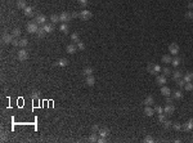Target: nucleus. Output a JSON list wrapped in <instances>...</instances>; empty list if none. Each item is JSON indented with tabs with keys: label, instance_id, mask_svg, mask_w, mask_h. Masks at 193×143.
Instances as JSON below:
<instances>
[{
	"label": "nucleus",
	"instance_id": "obj_36",
	"mask_svg": "<svg viewBox=\"0 0 193 143\" xmlns=\"http://www.w3.org/2000/svg\"><path fill=\"white\" fill-rule=\"evenodd\" d=\"M27 44H29V40H27V39H21V40H19V47L21 48L27 47Z\"/></svg>",
	"mask_w": 193,
	"mask_h": 143
},
{
	"label": "nucleus",
	"instance_id": "obj_35",
	"mask_svg": "<svg viewBox=\"0 0 193 143\" xmlns=\"http://www.w3.org/2000/svg\"><path fill=\"white\" fill-rule=\"evenodd\" d=\"M184 89H185V90H188V92L193 90V81H192V82H185V85H184Z\"/></svg>",
	"mask_w": 193,
	"mask_h": 143
},
{
	"label": "nucleus",
	"instance_id": "obj_40",
	"mask_svg": "<svg viewBox=\"0 0 193 143\" xmlns=\"http://www.w3.org/2000/svg\"><path fill=\"white\" fill-rule=\"evenodd\" d=\"M143 142L144 143H153L155 142V139H153V137H151V135H147L144 139H143Z\"/></svg>",
	"mask_w": 193,
	"mask_h": 143
},
{
	"label": "nucleus",
	"instance_id": "obj_26",
	"mask_svg": "<svg viewBox=\"0 0 193 143\" xmlns=\"http://www.w3.org/2000/svg\"><path fill=\"white\" fill-rule=\"evenodd\" d=\"M31 98H32L34 101H39V99H40V92H39V90H34V92L31 93Z\"/></svg>",
	"mask_w": 193,
	"mask_h": 143
},
{
	"label": "nucleus",
	"instance_id": "obj_6",
	"mask_svg": "<svg viewBox=\"0 0 193 143\" xmlns=\"http://www.w3.org/2000/svg\"><path fill=\"white\" fill-rule=\"evenodd\" d=\"M169 52H170V54H173V56H177L179 53V45L177 43H171L170 45H169Z\"/></svg>",
	"mask_w": 193,
	"mask_h": 143
},
{
	"label": "nucleus",
	"instance_id": "obj_9",
	"mask_svg": "<svg viewBox=\"0 0 193 143\" xmlns=\"http://www.w3.org/2000/svg\"><path fill=\"white\" fill-rule=\"evenodd\" d=\"M35 22L37 23V25H45L46 23V17L44 14H37L36 18H35Z\"/></svg>",
	"mask_w": 193,
	"mask_h": 143
},
{
	"label": "nucleus",
	"instance_id": "obj_1",
	"mask_svg": "<svg viewBox=\"0 0 193 143\" xmlns=\"http://www.w3.org/2000/svg\"><path fill=\"white\" fill-rule=\"evenodd\" d=\"M147 70H148V72L151 75H156V76L162 71V68H161L160 64H153V63H149L148 66H147Z\"/></svg>",
	"mask_w": 193,
	"mask_h": 143
},
{
	"label": "nucleus",
	"instance_id": "obj_43",
	"mask_svg": "<svg viewBox=\"0 0 193 143\" xmlns=\"http://www.w3.org/2000/svg\"><path fill=\"white\" fill-rule=\"evenodd\" d=\"M12 45H13V47H19V40H18V37H14V39H13Z\"/></svg>",
	"mask_w": 193,
	"mask_h": 143
},
{
	"label": "nucleus",
	"instance_id": "obj_27",
	"mask_svg": "<svg viewBox=\"0 0 193 143\" xmlns=\"http://www.w3.org/2000/svg\"><path fill=\"white\" fill-rule=\"evenodd\" d=\"M17 7H18V9H25L27 5H26V1L25 0H18L17 1Z\"/></svg>",
	"mask_w": 193,
	"mask_h": 143
},
{
	"label": "nucleus",
	"instance_id": "obj_37",
	"mask_svg": "<svg viewBox=\"0 0 193 143\" xmlns=\"http://www.w3.org/2000/svg\"><path fill=\"white\" fill-rule=\"evenodd\" d=\"M71 40H72L74 43H79V41H80V39H79V35H77L76 32L71 34Z\"/></svg>",
	"mask_w": 193,
	"mask_h": 143
},
{
	"label": "nucleus",
	"instance_id": "obj_39",
	"mask_svg": "<svg viewBox=\"0 0 193 143\" xmlns=\"http://www.w3.org/2000/svg\"><path fill=\"white\" fill-rule=\"evenodd\" d=\"M98 138H97V133H91L89 137V142H97Z\"/></svg>",
	"mask_w": 193,
	"mask_h": 143
},
{
	"label": "nucleus",
	"instance_id": "obj_33",
	"mask_svg": "<svg viewBox=\"0 0 193 143\" xmlns=\"http://www.w3.org/2000/svg\"><path fill=\"white\" fill-rule=\"evenodd\" d=\"M161 72H162V75H165V76H169V75H171V74H173V71H171L169 67H165V68H162V71H161Z\"/></svg>",
	"mask_w": 193,
	"mask_h": 143
},
{
	"label": "nucleus",
	"instance_id": "obj_12",
	"mask_svg": "<svg viewBox=\"0 0 193 143\" xmlns=\"http://www.w3.org/2000/svg\"><path fill=\"white\" fill-rule=\"evenodd\" d=\"M43 27H44V30L46 31V34H52V32L54 31V23H45L43 25Z\"/></svg>",
	"mask_w": 193,
	"mask_h": 143
},
{
	"label": "nucleus",
	"instance_id": "obj_7",
	"mask_svg": "<svg viewBox=\"0 0 193 143\" xmlns=\"http://www.w3.org/2000/svg\"><path fill=\"white\" fill-rule=\"evenodd\" d=\"M71 14L70 13H67V12H63V13H60L59 14V19L60 22H63V23H67V22H70L71 21Z\"/></svg>",
	"mask_w": 193,
	"mask_h": 143
},
{
	"label": "nucleus",
	"instance_id": "obj_52",
	"mask_svg": "<svg viewBox=\"0 0 193 143\" xmlns=\"http://www.w3.org/2000/svg\"><path fill=\"white\" fill-rule=\"evenodd\" d=\"M71 17H72V18H76V17H79V14H77V13H72Z\"/></svg>",
	"mask_w": 193,
	"mask_h": 143
},
{
	"label": "nucleus",
	"instance_id": "obj_31",
	"mask_svg": "<svg viewBox=\"0 0 193 143\" xmlns=\"http://www.w3.org/2000/svg\"><path fill=\"white\" fill-rule=\"evenodd\" d=\"M36 34H37V36H39V37H44L45 34H46V31L44 30V27H39V30H37Z\"/></svg>",
	"mask_w": 193,
	"mask_h": 143
},
{
	"label": "nucleus",
	"instance_id": "obj_5",
	"mask_svg": "<svg viewBox=\"0 0 193 143\" xmlns=\"http://www.w3.org/2000/svg\"><path fill=\"white\" fill-rule=\"evenodd\" d=\"M91 12L90 10H86V9H84V10H81L80 13H79V17H80V19L81 21H89L90 18H91Z\"/></svg>",
	"mask_w": 193,
	"mask_h": 143
},
{
	"label": "nucleus",
	"instance_id": "obj_38",
	"mask_svg": "<svg viewBox=\"0 0 193 143\" xmlns=\"http://www.w3.org/2000/svg\"><path fill=\"white\" fill-rule=\"evenodd\" d=\"M21 34H22V32H21V30H19V29H14V30L12 31L13 37H19V36H21Z\"/></svg>",
	"mask_w": 193,
	"mask_h": 143
},
{
	"label": "nucleus",
	"instance_id": "obj_28",
	"mask_svg": "<svg viewBox=\"0 0 193 143\" xmlns=\"http://www.w3.org/2000/svg\"><path fill=\"white\" fill-rule=\"evenodd\" d=\"M162 126H163V129H170V128H173V123L170 121V120H165L162 123Z\"/></svg>",
	"mask_w": 193,
	"mask_h": 143
},
{
	"label": "nucleus",
	"instance_id": "obj_29",
	"mask_svg": "<svg viewBox=\"0 0 193 143\" xmlns=\"http://www.w3.org/2000/svg\"><path fill=\"white\" fill-rule=\"evenodd\" d=\"M82 74H84L85 76H90V75H93V68H91V67H85V68H84V71H82Z\"/></svg>",
	"mask_w": 193,
	"mask_h": 143
},
{
	"label": "nucleus",
	"instance_id": "obj_48",
	"mask_svg": "<svg viewBox=\"0 0 193 143\" xmlns=\"http://www.w3.org/2000/svg\"><path fill=\"white\" fill-rule=\"evenodd\" d=\"M185 17H187L188 19H193V12H192V10H188V12H187V14H185Z\"/></svg>",
	"mask_w": 193,
	"mask_h": 143
},
{
	"label": "nucleus",
	"instance_id": "obj_10",
	"mask_svg": "<svg viewBox=\"0 0 193 143\" xmlns=\"http://www.w3.org/2000/svg\"><path fill=\"white\" fill-rule=\"evenodd\" d=\"M156 82H157V85H160V86L165 85V84H166V76H165V75H157Z\"/></svg>",
	"mask_w": 193,
	"mask_h": 143
},
{
	"label": "nucleus",
	"instance_id": "obj_16",
	"mask_svg": "<svg viewBox=\"0 0 193 143\" xmlns=\"http://www.w3.org/2000/svg\"><path fill=\"white\" fill-rule=\"evenodd\" d=\"M161 93H162L163 97H169V95L173 94V93H171V90H170V88H167V86H165V85L161 86Z\"/></svg>",
	"mask_w": 193,
	"mask_h": 143
},
{
	"label": "nucleus",
	"instance_id": "obj_4",
	"mask_svg": "<svg viewBox=\"0 0 193 143\" xmlns=\"http://www.w3.org/2000/svg\"><path fill=\"white\" fill-rule=\"evenodd\" d=\"M13 35L12 34H8V32H4L3 35H1V41L4 43V44H12V41H13Z\"/></svg>",
	"mask_w": 193,
	"mask_h": 143
},
{
	"label": "nucleus",
	"instance_id": "obj_51",
	"mask_svg": "<svg viewBox=\"0 0 193 143\" xmlns=\"http://www.w3.org/2000/svg\"><path fill=\"white\" fill-rule=\"evenodd\" d=\"M5 134H7V133H4V131L1 133V141H5V138H7V135H5Z\"/></svg>",
	"mask_w": 193,
	"mask_h": 143
},
{
	"label": "nucleus",
	"instance_id": "obj_13",
	"mask_svg": "<svg viewBox=\"0 0 193 143\" xmlns=\"http://www.w3.org/2000/svg\"><path fill=\"white\" fill-rule=\"evenodd\" d=\"M192 129H193V119L189 120V121H187L185 124H183V130H184V131H189V130H192Z\"/></svg>",
	"mask_w": 193,
	"mask_h": 143
},
{
	"label": "nucleus",
	"instance_id": "obj_41",
	"mask_svg": "<svg viewBox=\"0 0 193 143\" xmlns=\"http://www.w3.org/2000/svg\"><path fill=\"white\" fill-rule=\"evenodd\" d=\"M165 120H166V113H165V112L158 113V121H160V123H163Z\"/></svg>",
	"mask_w": 193,
	"mask_h": 143
},
{
	"label": "nucleus",
	"instance_id": "obj_19",
	"mask_svg": "<svg viewBox=\"0 0 193 143\" xmlns=\"http://www.w3.org/2000/svg\"><path fill=\"white\" fill-rule=\"evenodd\" d=\"M23 13H25L26 17H32L34 16V9H32V7H26V8L23 9Z\"/></svg>",
	"mask_w": 193,
	"mask_h": 143
},
{
	"label": "nucleus",
	"instance_id": "obj_24",
	"mask_svg": "<svg viewBox=\"0 0 193 143\" xmlns=\"http://www.w3.org/2000/svg\"><path fill=\"white\" fill-rule=\"evenodd\" d=\"M181 62V58L180 57H174L173 58V61H171V64H173V67H178L179 64Z\"/></svg>",
	"mask_w": 193,
	"mask_h": 143
},
{
	"label": "nucleus",
	"instance_id": "obj_22",
	"mask_svg": "<svg viewBox=\"0 0 193 143\" xmlns=\"http://www.w3.org/2000/svg\"><path fill=\"white\" fill-rule=\"evenodd\" d=\"M161 61H162L163 63L169 64V63H171V61H173V58H171V56H170V54H165V56H162V58H161Z\"/></svg>",
	"mask_w": 193,
	"mask_h": 143
},
{
	"label": "nucleus",
	"instance_id": "obj_17",
	"mask_svg": "<svg viewBox=\"0 0 193 143\" xmlns=\"http://www.w3.org/2000/svg\"><path fill=\"white\" fill-rule=\"evenodd\" d=\"M184 82H192L193 81V72H187L185 75H183Z\"/></svg>",
	"mask_w": 193,
	"mask_h": 143
},
{
	"label": "nucleus",
	"instance_id": "obj_14",
	"mask_svg": "<svg viewBox=\"0 0 193 143\" xmlns=\"http://www.w3.org/2000/svg\"><path fill=\"white\" fill-rule=\"evenodd\" d=\"M181 78H183V72H181L180 70H175V71H173V80L178 81V80L181 79Z\"/></svg>",
	"mask_w": 193,
	"mask_h": 143
},
{
	"label": "nucleus",
	"instance_id": "obj_34",
	"mask_svg": "<svg viewBox=\"0 0 193 143\" xmlns=\"http://www.w3.org/2000/svg\"><path fill=\"white\" fill-rule=\"evenodd\" d=\"M173 129H174V130H177V131H179V130H181V129H183V125H181V124H179V123H173Z\"/></svg>",
	"mask_w": 193,
	"mask_h": 143
},
{
	"label": "nucleus",
	"instance_id": "obj_49",
	"mask_svg": "<svg viewBox=\"0 0 193 143\" xmlns=\"http://www.w3.org/2000/svg\"><path fill=\"white\" fill-rule=\"evenodd\" d=\"M106 141H107V139H106V137H101V135H99V138H98V141H97V142H98V143H106Z\"/></svg>",
	"mask_w": 193,
	"mask_h": 143
},
{
	"label": "nucleus",
	"instance_id": "obj_18",
	"mask_svg": "<svg viewBox=\"0 0 193 143\" xmlns=\"http://www.w3.org/2000/svg\"><path fill=\"white\" fill-rule=\"evenodd\" d=\"M153 113H155V110H153L151 106H146V108H144V115L148 116V117H152Z\"/></svg>",
	"mask_w": 193,
	"mask_h": 143
},
{
	"label": "nucleus",
	"instance_id": "obj_2",
	"mask_svg": "<svg viewBox=\"0 0 193 143\" xmlns=\"http://www.w3.org/2000/svg\"><path fill=\"white\" fill-rule=\"evenodd\" d=\"M17 58H18L19 62H25V61H27V59H29V52H27L25 48L19 49L18 53H17Z\"/></svg>",
	"mask_w": 193,
	"mask_h": 143
},
{
	"label": "nucleus",
	"instance_id": "obj_15",
	"mask_svg": "<svg viewBox=\"0 0 193 143\" xmlns=\"http://www.w3.org/2000/svg\"><path fill=\"white\" fill-rule=\"evenodd\" d=\"M76 49H77V47L75 45V43L68 44V45H67V48H66L67 53H70V54H74V53H76Z\"/></svg>",
	"mask_w": 193,
	"mask_h": 143
},
{
	"label": "nucleus",
	"instance_id": "obj_3",
	"mask_svg": "<svg viewBox=\"0 0 193 143\" xmlns=\"http://www.w3.org/2000/svg\"><path fill=\"white\" fill-rule=\"evenodd\" d=\"M26 30H27L29 34H36L37 30H39V26H37V23H36V22H30V23H27Z\"/></svg>",
	"mask_w": 193,
	"mask_h": 143
},
{
	"label": "nucleus",
	"instance_id": "obj_47",
	"mask_svg": "<svg viewBox=\"0 0 193 143\" xmlns=\"http://www.w3.org/2000/svg\"><path fill=\"white\" fill-rule=\"evenodd\" d=\"M88 3H89L88 0H79V4H80L81 7H86V5H88Z\"/></svg>",
	"mask_w": 193,
	"mask_h": 143
},
{
	"label": "nucleus",
	"instance_id": "obj_11",
	"mask_svg": "<svg viewBox=\"0 0 193 143\" xmlns=\"http://www.w3.org/2000/svg\"><path fill=\"white\" fill-rule=\"evenodd\" d=\"M111 134V131H109V129L108 128H101L99 129V131H98V135H101V137H108Z\"/></svg>",
	"mask_w": 193,
	"mask_h": 143
},
{
	"label": "nucleus",
	"instance_id": "obj_21",
	"mask_svg": "<svg viewBox=\"0 0 193 143\" xmlns=\"http://www.w3.org/2000/svg\"><path fill=\"white\" fill-rule=\"evenodd\" d=\"M67 64H68V61L66 58H60V59H58L56 62V66H59V67H66Z\"/></svg>",
	"mask_w": 193,
	"mask_h": 143
},
{
	"label": "nucleus",
	"instance_id": "obj_30",
	"mask_svg": "<svg viewBox=\"0 0 193 143\" xmlns=\"http://www.w3.org/2000/svg\"><path fill=\"white\" fill-rule=\"evenodd\" d=\"M59 31H62L63 34H68V25L67 23H62L59 27Z\"/></svg>",
	"mask_w": 193,
	"mask_h": 143
},
{
	"label": "nucleus",
	"instance_id": "obj_8",
	"mask_svg": "<svg viewBox=\"0 0 193 143\" xmlns=\"http://www.w3.org/2000/svg\"><path fill=\"white\" fill-rule=\"evenodd\" d=\"M175 111V107H174V104H166L165 107H163V112L166 113V115H173Z\"/></svg>",
	"mask_w": 193,
	"mask_h": 143
},
{
	"label": "nucleus",
	"instance_id": "obj_45",
	"mask_svg": "<svg viewBox=\"0 0 193 143\" xmlns=\"http://www.w3.org/2000/svg\"><path fill=\"white\" fill-rule=\"evenodd\" d=\"M99 129H101V128L98 126V125H93V126H91V131H93V133H97V134H98Z\"/></svg>",
	"mask_w": 193,
	"mask_h": 143
},
{
	"label": "nucleus",
	"instance_id": "obj_50",
	"mask_svg": "<svg viewBox=\"0 0 193 143\" xmlns=\"http://www.w3.org/2000/svg\"><path fill=\"white\" fill-rule=\"evenodd\" d=\"M166 103L167 104H173V98L169 95V97H166Z\"/></svg>",
	"mask_w": 193,
	"mask_h": 143
},
{
	"label": "nucleus",
	"instance_id": "obj_23",
	"mask_svg": "<svg viewBox=\"0 0 193 143\" xmlns=\"http://www.w3.org/2000/svg\"><path fill=\"white\" fill-rule=\"evenodd\" d=\"M146 106H152L153 103H155V99H153V97L152 95H148L146 99H144V102H143Z\"/></svg>",
	"mask_w": 193,
	"mask_h": 143
},
{
	"label": "nucleus",
	"instance_id": "obj_44",
	"mask_svg": "<svg viewBox=\"0 0 193 143\" xmlns=\"http://www.w3.org/2000/svg\"><path fill=\"white\" fill-rule=\"evenodd\" d=\"M177 82H178V86H179V88H183V86L185 85V82H184V80H183V78H181V79H179L178 81H177Z\"/></svg>",
	"mask_w": 193,
	"mask_h": 143
},
{
	"label": "nucleus",
	"instance_id": "obj_25",
	"mask_svg": "<svg viewBox=\"0 0 193 143\" xmlns=\"http://www.w3.org/2000/svg\"><path fill=\"white\" fill-rule=\"evenodd\" d=\"M173 98H175V99H181V98H183V92H181V90H175V92H173Z\"/></svg>",
	"mask_w": 193,
	"mask_h": 143
},
{
	"label": "nucleus",
	"instance_id": "obj_46",
	"mask_svg": "<svg viewBox=\"0 0 193 143\" xmlns=\"http://www.w3.org/2000/svg\"><path fill=\"white\" fill-rule=\"evenodd\" d=\"M155 111L157 112V113H162V112H163V108L161 107V106H156V107H155Z\"/></svg>",
	"mask_w": 193,
	"mask_h": 143
},
{
	"label": "nucleus",
	"instance_id": "obj_20",
	"mask_svg": "<svg viewBox=\"0 0 193 143\" xmlns=\"http://www.w3.org/2000/svg\"><path fill=\"white\" fill-rule=\"evenodd\" d=\"M85 82H86V85H88V86H93V85L95 84V79H94V76H93V75H90V76H86V80H85Z\"/></svg>",
	"mask_w": 193,
	"mask_h": 143
},
{
	"label": "nucleus",
	"instance_id": "obj_32",
	"mask_svg": "<svg viewBox=\"0 0 193 143\" xmlns=\"http://www.w3.org/2000/svg\"><path fill=\"white\" fill-rule=\"evenodd\" d=\"M50 21H52V23H57V22H59V16L58 14H52L50 16Z\"/></svg>",
	"mask_w": 193,
	"mask_h": 143
},
{
	"label": "nucleus",
	"instance_id": "obj_42",
	"mask_svg": "<svg viewBox=\"0 0 193 143\" xmlns=\"http://www.w3.org/2000/svg\"><path fill=\"white\" fill-rule=\"evenodd\" d=\"M76 47H77L79 50H84V49H85V44H84L82 41H79V43H76Z\"/></svg>",
	"mask_w": 193,
	"mask_h": 143
}]
</instances>
